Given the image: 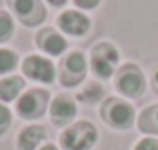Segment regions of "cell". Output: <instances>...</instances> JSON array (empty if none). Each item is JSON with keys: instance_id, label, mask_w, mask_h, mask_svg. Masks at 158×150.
I'll return each mask as SVG.
<instances>
[{"instance_id": "1", "label": "cell", "mask_w": 158, "mask_h": 150, "mask_svg": "<svg viewBox=\"0 0 158 150\" xmlns=\"http://www.w3.org/2000/svg\"><path fill=\"white\" fill-rule=\"evenodd\" d=\"M98 138L96 128L90 122H76L60 136V142L64 150H90Z\"/></svg>"}, {"instance_id": "2", "label": "cell", "mask_w": 158, "mask_h": 150, "mask_svg": "<svg viewBox=\"0 0 158 150\" xmlns=\"http://www.w3.org/2000/svg\"><path fill=\"white\" fill-rule=\"evenodd\" d=\"M118 62V50L112 44H98L92 50V70L100 78H110L114 72V66Z\"/></svg>"}, {"instance_id": "3", "label": "cell", "mask_w": 158, "mask_h": 150, "mask_svg": "<svg viewBox=\"0 0 158 150\" xmlns=\"http://www.w3.org/2000/svg\"><path fill=\"white\" fill-rule=\"evenodd\" d=\"M116 86L118 90L124 94V96L136 98L144 92V76L136 66H124L118 72V78H116Z\"/></svg>"}, {"instance_id": "4", "label": "cell", "mask_w": 158, "mask_h": 150, "mask_svg": "<svg viewBox=\"0 0 158 150\" xmlns=\"http://www.w3.org/2000/svg\"><path fill=\"white\" fill-rule=\"evenodd\" d=\"M48 94L44 90H28L18 100V114L22 118H38L46 110Z\"/></svg>"}, {"instance_id": "5", "label": "cell", "mask_w": 158, "mask_h": 150, "mask_svg": "<svg viewBox=\"0 0 158 150\" xmlns=\"http://www.w3.org/2000/svg\"><path fill=\"white\" fill-rule=\"evenodd\" d=\"M86 74V58L82 52H72L62 62V84L64 86H76Z\"/></svg>"}, {"instance_id": "6", "label": "cell", "mask_w": 158, "mask_h": 150, "mask_svg": "<svg viewBox=\"0 0 158 150\" xmlns=\"http://www.w3.org/2000/svg\"><path fill=\"white\" fill-rule=\"evenodd\" d=\"M104 118L108 120V124L114 128H128L134 122V108L126 102H120V100H112L108 102L106 110H104Z\"/></svg>"}, {"instance_id": "7", "label": "cell", "mask_w": 158, "mask_h": 150, "mask_svg": "<svg viewBox=\"0 0 158 150\" xmlns=\"http://www.w3.org/2000/svg\"><path fill=\"white\" fill-rule=\"evenodd\" d=\"M22 70L28 78H32V80H36V82H44V84H46V82L54 80L52 62L46 60V58H42V56H28L22 64Z\"/></svg>"}, {"instance_id": "8", "label": "cell", "mask_w": 158, "mask_h": 150, "mask_svg": "<svg viewBox=\"0 0 158 150\" xmlns=\"http://www.w3.org/2000/svg\"><path fill=\"white\" fill-rule=\"evenodd\" d=\"M12 8L26 26L40 24L44 18V8L38 0H12Z\"/></svg>"}, {"instance_id": "9", "label": "cell", "mask_w": 158, "mask_h": 150, "mask_svg": "<svg viewBox=\"0 0 158 150\" xmlns=\"http://www.w3.org/2000/svg\"><path fill=\"white\" fill-rule=\"evenodd\" d=\"M58 26L70 36H82L88 32L90 28V20L86 18L82 12H76V10H66L60 14L58 18Z\"/></svg>"}, {"instance_id": "10", "label": "cell", "mask_w": 158, "mask_h": 150, "mask_svg": "<svg viewBox=\"0 0 158 150\" xmlns=\"http://www.w3.org/2000/svg\"><path fill=\"white\" fill-rule=\"evenodd\" d=\"M50 116H52L54 124H58V126L68 124L76 116V104H74V100L68 96H56L50 104Z\"/></svg>"}, {"instance_id": "11", "label": "cell", "mask_w": 158, "mask_h": 150, "mask_svg": "<svg viewBox=\"0 0 158 150\" xmlns=\"http://www.w3.org/2000/svg\"><path fill=\"white\" fill-rule=\"evenodd\" d=\"M46 132L42 126H28L20 132L18 136V148L20 150H36L40 146V142L44 140Z\"/></svg>"}, {"instance_id": "12", "label": "cell", "mask_w": 158, "mask_h": 150, "mask_svg": "<svg viewBox=\"0 0 158 150\" xmlns=\"http://www.w3.org/2000/svg\"><path fill=\"white\" fill-rule=\"evenodd\" d=\"M40 46H42V50H46L48 54H52V56H60L66 50V40L60 34H56V32L46 30L40 34Z\"/></svg>"}, {"instance_id": "13", "label": "cell", "mask_w": 158, "mask_h": 150, "mask_svg": "<svg viewBox=\"0 0 158 150\" xmlns=\"http://www.w3.org/2000/svg\"><path fill=\"white\" fill-rule=\"evenodd\" d=\"M24 88V80L20 76H10V78H2L0 80V100L10 102L22 92Z\"/></svg>"}, {"instance_id": "14", "label": "cell", "mask_w": 158, "mask_h": 150, "mask_svg": "<svg viewBox=\"0 0 158 150\" xmlns=\"http://www.w3.org/2000/svg\"><path fill=\"white\" fill-rule=\"evenodd\" d=\"M142 132H150V134H158V106H150L142 112L138 122Z\"/></svg>"}, {"instance_id": "15", "label": "cell", "mask_w": 158, "mask_h": 150, "mask_svg": "<svg viewBox=\"0 0 158 150\" xmlns=\"http://www.w3.org/2000/svg\"><path fill=\"white\" fill-rule=\"evenodd\" d=\"M16 62H18V58H16V54L12 50L0 48V74H6L10 70H14Z\"/></svg>"}, {"instance_id": "16", "label": "cell", "mask_w": 158, "mask_h": 150, "mask_svg": "<svg viewBox=\"0 0 158 150\" xmlns=\"http://www.w3.org/2000/svg\"><path fill=\"white\" fill-rule=\"evenodd\" d=\"M102 94H104L102 86H98V84H88V86H86V88L82 90L80 94H78V98H80L82 102L94 104V102H98V100L102 98Z\"/></svg>"}, {"instance_id": "17", "label": "cell", "mask_w": 158, "mask_h": 150, "mask_svg": "<svg viewBox=\"0 0 158 150\" xmlns=\"http://www.w3.org/2000/svg\"><path fill=\"white\" fill-rule=\"evenodd\" d=\"M14 32V22L6 12H0V42L8 40Z\"/></svg>"}, {"instance_id": "18", "label": "cell", "mask_w": 158, "mask_h": 150, "mask_svg": "<svg viewBox=\"0 0 158 150\" xmlns=\"http://www.w3.org/2000/svg\"><path fill=\"white\" fill-rule=\"evenodd\" d=\"M10 120H12L10 110H8L6 106H2V104H0V134H2V132L10 126Z\"/></svg>"}, {"instance_id": "19", "label": "cell", "mask_w": 158, "mask_h": 150, "mask_svg": "<svg viewBox=\"0 0 158 150\" xmlns=\"http://www.w3.org/2000/svg\"><path fill=\"white\" fill-rule=\"evenodd\" d=\"M134 150H158V140L156 138H142L136 144Z\"/></svg>"}, {"instance_id": "20", "label": "cell", "mask_w": 158, "mask_h": 150, "mask_svg": "<svg viewBox=\"0 0 158 150\" xmlns=\"http://www.w3.org/2000/svg\"><path fill=\"white\" fill-rule=\"evenodd\" d=\"M74 2H76V6H80V8H86V10H88V8H94V6H98V2H100V0H74Z\"/></svg>"}, {"instance_id": "21", "label": "cell", "mask_w": 158, "mask_h": 150, "mask_svg": "<svg viewBox=\"0 0 158 150\" xmlns=\"http://www.w3.org/2000/svg\"><path fill=\"white\" fill-rule=\"evenodd\" d=\"M50 4H54V6H62V4L66 2V0H48Z\"/></svg>"}, {"instance_id": "22", "label": "cell", "mask_w": 158, "mask_h": 150, "mask_svg": "<svg viewBox=\"0 0 158 150\" xmlns=\"http://www.w3.org/2000/svg\"><path fill=\"white\" fill-rule=\"evenodd\" d=\"M40 150H58L56 146H54V144H46V146H42Z\"/></svg>"}, {"instance_id": "23", "label": "cell", "mask_w": 158, "mask_h": 150, "mask_svg": "<svg viewBox=\"0 0 158 150\" xmlns=\"http://www.w3.org/2000/svg\"><path fill=\"white\" fill-rule=\"evenodd\" d=\"M154 82H156V88H158V70H156V74H154Z\"/></svg>"}]
</instances>
